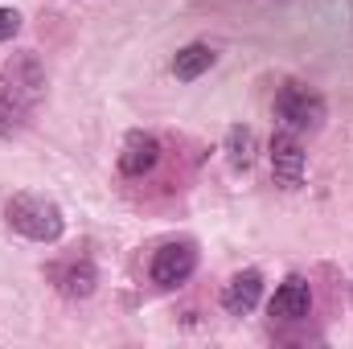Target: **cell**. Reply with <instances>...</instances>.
I'll return each instance as SVG.
<instances>
[{
	"label": "cell",
	"mask_w": 353,
	"mask_h": 349,
	"mask_svg": "<svg viewBox=\"0 0 353 349\" xmlns=\"http://www.w3.org/2000/svg\"><path fill=\"white\" fill-rule=\"evenodd\" d=\"M46 99V70L33 54H17L0 66V132H17Z\"/></svg>",
	"instance_id": "1"
},
{
	"label": "cell",
	"mask_w": 353,
	"mask_h": 349,
	"mask_svg": "<svg viewBox=\"0 0 353 349\" xmlns=\"http://www.w3.org/2000/svg\"><path fill=\"white\" fill-rule=\"evenodd\" d=\"M4 218L17 235H25L29 243H58L62 230H66V218L62 210L41 197V193H12L8 206H4Z\"/></svg>",
	"instance_id": "2"
},
{
	"label": "cell",
	"mask_w": 353,
	"mask_h": 349,
	"mask_svg": "<svg viewBox=\"0 0 353 349\" xmlns=\"http://www.w3.org/2000/svg\"><path fill=\"white\" fill-rule=\"evenodd\" d=\"M275 115L288 132H316L325 123V99L321 90H312L308 83H283L275 94Z\"/></svg>",
	"instance_id": "3"
},
{
	"label": "cell",
	"mask_w": 353,
	"mask_h": 349,
	"mask_svg": "<svg viewBox=\"0 0 353 349\" xmlns=\"http://www.w3.org/2000/svg\"><path fill=\"white\" fill-rule=\"evenodd\" d=\"M197 271V247L193 243H165L152 255V283L157 288H176Z\"/></svg>",
	"instance_id": "4"
},
{
	"label": "cell",
	"mask_w": 353,
	"mask_h": 349,
	"mask_svg": "<svg viewBox=\"0 0 353 349\" xmlns=\"http://www.w3.org/2000/svg\"><path fill=\"white\" fill-rule=\"evenodd\" d=\"M271 173L283 189H300L304 181V148H300V136L288 128L271 136Z\"/></svg>",
	"instance_id": "5"
},
{
	"label": "cell",
	"mask_w": 353,
	"mask_h": 349,
	"mask_svg": "<svg viewBox=\"0 0 353 349\" xmlns=\"http://www.w3.org/2000/svg\"><path fill=\"white\" fill-rule=\"evenodd\" d=\"M157 161H161V140L152 132H128V140L119 148V173L144 177L157 169Z\"/></svg>",
	"instance_id": "6"
},
{
	"label": "cell",
	"mask_w": 353,
	"mask_h": 349,
	"mask_svg": "<svg viewBox=\"0 0 353 349\" xmlns=\"http://www.w3.org/2000/svg\"><path fill=\"white\" fill-rule=\"evenodd\" d=\"M308 308H312V288H308L304 275H288L271 296V317L275 321H304Z\"/></svg>",
	"instance_id": "7"
},
{
	"label": "cell",
	"mask_w": 353,
	"mask_h": 349,
	"mask_svg": "<svg viewBox=\"0 0 353 349\" xmlns=\"http://www.w3.org/2000/svg\"><path fill=\"white\" fill-rule=\"evenodd\" d=\"M263 296V275L259 271H239L226 288H222V308L230 317H247Z\"/></svg>",
	"instance_id": "8"
},
{
	"label": "cell",
	"mask_w": 353,
	"mask_h": 349,
	"mask_svg": "<svg viewBox=\"0 0 353 349\" xmlns=\"http://www.w3.org/2000/svg\"><path fill=\"white\" fill-rule=\"evenodd\" d=\"M218 62V54L210 50V46H201V41H193V46H185V50H176L173 58V74L181 83H193V79H201L210 66Z\"/></svg>",
	"instance_id": "9"
},
{
	"label": "cell",
	"mask_w": 353,
	"mask_h": 349,
	"mask_svg": "<svg viewBox=\"0 0 353 349\" xmlns=\"http://www.w3.org/2000/svg\"><path fill=\"white\" fill-rule=\"evenodd\" d=\"M54 279L66 296H90L94 292V267L90 259H70L62 267H54Z\"/></svg>",
	"instance_id": "10"
},
{
	"label": "cell",
	"mask_w": 353,
	"mask_h": 349,
	"mask_svg": "<svg viewBox=\"0 0 353 349\" xmlns=\"http://www.w3.org/2000/svg\"><path fill=\"white\" fill-rule=\"evenodd\" d=\"M226 157H230L234 169H251V161H255V136H251V128H230Z\"/></svg>",
	"instance_id": "11"
},
{
	"label": "cell",
	"mask_w": 353,
	"mask_h": 349,
	"mask_svg": "<svg viewBox=\"0 0 353 349\" xmlns=\"http://www.w3.org/2000/svg\"><path fill=\"white\" fill-rule=\"evenodd\" d=\"M21 33V12L17 8H0V41H12Z\"/></svg>",
	"instance_id": "12"
}]
</instances>
